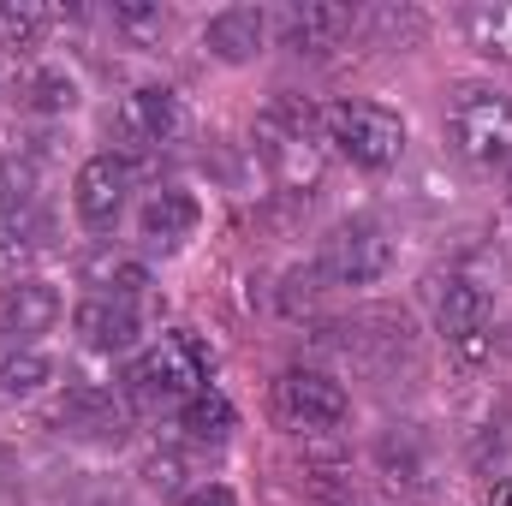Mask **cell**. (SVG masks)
<instances>
[{"mask_svg":"<svg viewBox=\"0 0 512 506\" xmlns=\"http://www.w3.org/2000/svg\"><path fill=\"white\" fill-rule=\"evenodd\" d=\"M36 161L30 155H0V221H18V215H36Z\"/></svg>","mask_w":512,"mask_h":506,"instance_id":"22","label":"cell"},{"mask_svg":"<svg viewBox=\"0 0 512 506\" xmlns=\"http://www.w3.org/2000/svg\"><path fill=\"white\" fill-rule=\"evenodd\" d=\"M54 322H60V292H54L48 280L18 274V280L0 292V334H6L12 346H24V340L48 334Z\"/></svg>","mask_w":512,"mask_h":506,"instance_id":"13","label":"cell"},{"mask_svg":"<svg viewBox=\"0 0 512 506\" xmlns=\"http://www.w3.org/2000/svg\"><path fill=\"white\" fill-rule=\"evenodd\" d=\"M352 30H358V12L340 6V0H298V6L280 12V42H286L292 54H328V48H340Z\"/></svg>","mask_w":512,"mask_h":506,"instance_id":"12","label":"cell"},{"mask_svg":"<svg viewBox=\"0 0 512 506\" xmlns=\"http://www.w3.org/2000/svg\"><path fill=\"white\" fill-rule=\"evenodd\" d=\"M322 126H328V143L364 173H382L405 155V120L382 102H334Z\"/></svg>","mask_w":512,"mask_h":506,"instance_id":"4","label":"cell"},{"mask_svg":"<svg viewBox=\"0 0 512 506\" xmlns=\"http://www.w3.org/2000/svg\"><path fill=\"white\" fill-rule=\"evenodd\" d=\"M334 334H346L340 352L364 370H393L399 358H411V316L405 310H358Z\"/></svg>","mask_w":512,"mask_h":506,"instance_id":"7","label":"cell"},{"mask_svg":"<svg viewBox=\"0 0 512 506\" xmlns=\"http://www.w3.org/2000/svg\"><path fill=\"white\" fill-rule=\"evenodd\" d=\"M459 30L477 54L512 66V0H477V6H459Z\"/></svg>","mask_w":512,"mask_h":506,"instance_id":"19","label":"cell"},{"mask_svg":"<svg viewBox=\"0 0 512 506\" xmlns=\"http://www.w3.org/2000/svg\"><path fill=\"white\" fill-rule=\"evenodd\" d=\"M12 108L42 114V120L72 114V108H78V84H72V72H66V66H30V72L12 84Z\"/></svg>","mask_w":512,"mask_h":506,"instance_id":"18","label":"cell"},{"mask_svg":"<svg viewBox=\"0 0 512 506\" xmlns=\"http://www.w3.org/2000/svg\"><path fill=\"white\" fill-rule=\"evenodd\" d=\"M126 191H131V167L120 155H90L78 167V185H72V209L90 233H114L120 209H126Z\"/></svg>","mask_w":512,"mask_h":506,"instance_id":"10","label":"cell"},{"mask_svg":"<svg viewBox=\"0 0 512 506\" xmlns=\"http://www.w3.org/2000/svg\"><path fill=\"white\" fill-rule=\"evenodd\" d=\"M179 506H239V501H233V489H227V483H209V489H191Z\"/></svg>","mask_w":512,"mask_h":506,"instance_id":"28","label":"cell"},{"mask_svg":"<svg viewBox=\"0 0 512 506\" xmlns=\"http://www.w3.org/2000/svg\"><path fill=\"white\" fill-rule=\"evenodd\" d=\"M131 399L143 405H173V399H191L209 387V352L197 334H161L137 364L126 370Z\"/></svg>","mask_w":512,"mask_h":506,"instance_id":"3","label":"cell"},{"mask_svg":"<svg viewBox=\"0 0 512 506\" xmlns=\"http://www.w3.org/2000/svg\"><path fill=\"white\" fill-rule=\"evenodd\" d=\"M72 328L90 352L114 358V352H131V340H137V310H131V298H84L72 310Z\"/></svg>","mask_w":512,"mask_h":506,"instance_id":"15","label":"cell"},{"mask_svg":"<svg viewBox=\"0 0 512 506\" xmlns=\"http://www.w3.org/2000/svg\"><path fill=\"white\" fill-rule=\"evenodd\" d=\"M197 221H203V209H197L191 191H155V197L143 203V215H137V233H143L149 245H161V251H179V245L197 233Z\"/></svg>","mask_w":512,"mask_h":506,"instance_id":"16","label":"cell"},{"mask_svg":"<svg viewBox=\"0 0 512 506\" xmlns=\"http://www.w3.org/2000/svg\"><path fill=\"white\" fill-rule=\"evenodd\" d=\"M78 280L90 286V298H137L149 286V268L137 256L114 251V245H96V251L78 256Z\"/></svg>","mask_w":512,"mask_h":506,"instance_id":"17","label":"cell"},{"mask_svg":"<svg viewBox=\"0 0 512 506\" xmlns=\"http://www.w3.org/2000/svg\"><path fill=\"white\" fill-rule=\"evenodd\" d=\"M0 489H6V483H0Z\"/></svg>","mask_w":512,"mask_h":506,"instance_id":"29","label":"cell"},{"mask_svg":"<svg viewBox=\"0 0 512 506\" xmlns=\"http://www.w3.org/2000/svg\"><path fill=\"white\" fill-rule=\"evenodd\" d=\"M179 131H185V108H179V96L167 84H137L120 102V114H114V137L131 143V149H161Z\"/></svg>","mask_w":512,"mask_h":506,"instance_id":"8","label":"cell"},{"mask_svg":"<svg viewBox=\"0 0 512 506\" xmlns=\"http://www.w3.org/2000/svg\"><path fill=\"white\" fill-rule=\"evenodd\" d=\"M447 143L465 167L477 173H501L512 167V102L501 90H483V84H465L447 108Z\"/></svg>","mask_w":512,"mask_h":506,"instance_id":"1","label":"cell"},{"mask_svg":"<svg viewBox=\"0 0 512 506\" xmlns=\"http://www.w3.org/2000/svg\"><path fill=\"white\" fill-rule=\"evenodd\" d=\"M262 42H268V12H262V6H227V12H215V18L203 24V48H209L221 66L256 60Z\"/></svg>","mask_w":512,"mask_h":506,"instance_id":"14","label":"cell"},{"mask_svg":"<svg viewBox=\"0 0 512 506\" xmlns=\"http://www.w3.org/2000/svg\"><path fill=\"white\" fill-rule=\"evenodd\" d=\"M489 316H495V304H489V292L471 280V274H447L441 280V292H435V322H441V334L459 346V352H483L489 340Z\"/></svg>","mask_w":512,"mask_h":506,"instance_id":"11","label":"cell"},{"mask_svg":"<svg viewBox=\"0 0 512 506\" xmlns=\"http://www.w3.org/2000/svg\"><path fill=\"white\" fill-rule=\"evenodd\" d=\"M114 24H120V30H131V36H155V30H161V24H167V12H161V6H114Z\"/></svg>","mask_w":512,"mask_h":506,"instance_id":"27","label":"cell"},{"mask_svg":"<svg viewBox=\"0 0 512 506\" xmlns=\"http://www.w3.org/2000/svg\"><path fill=\"white\" fill-rule=\"evenodd\" d=\"M393 256H399V245H393V233H387L382 221L352 215V221H340L322 239L316 274L334 280V286H370V280H382L387 268H393Z\"/></svg>","mask_w":512,"mask_h":506,"instance_id":"5","label":"cell"},{"mask_svg":"<svg viewBox=\"0 0 512 506\" xmlns=\"http://www.w3.org/2000/svg\"><path fill=\"white\" fill-rule=\"evenodd\" d=\"M48 24H54V12H48V6H0V42H6L12 54L42 48Z\"/></svg>","mask_w":512,"mask_h":506,"instance_id":"24","label":"cell"},{"mask_svg":"<svg viewBox=\"0 0 512 506\" xmlns=\"http://www.w3.org/2000/svg\"><path fill=\"white\" fill-rule=\"evenodd\" d=\"M143 477H149L155 495H179V489H185V459H179V453H149Z\"/></svg>","mask_w":512,"mask_h":506,"instance_id":"26","label":"cell"},{"mask_svg":"<svg viewBox=\"0 0 512 506\" xmlns=\"http://www.w3.org/2000/svg\"><path fill=\"white\" fill-rule=\"evenodd\" d=\"M256 155L268 167L274 185L304 191L322 179V143H316V114L298 96H280L262 120H256Z\"/></svg>","mask_w":512,"mask_h":506,"instance_id":"2","label":"cell"},{"mask_svg":"<svg viewBox=\"0 0 512 506\" xmlns=\"http://www.w3.org/2000/svg\"><path fill=\"white\" fill-rule=\"evenodd\" d=\"M36 233H42V221H36V215H18V221H0V274H12L18 262H30V251L42 245Z\"/></svg>","mask_w":512,"mask_h":506,"instance_id":"25","label":"cell"},{"mask_svg":"<svg viewBox=\"0 0 512 506\" xmlns=\"http://www.w3.org/2000/svg\"><path fill=\"white\" fill-rule=\"evenodd\" d=\"M274 417L292 429V435H328L352 417V399L346 387L322 370H286L274 381Z\"/></svg>","mask_w":512,"mask_h":506,"instance_id":"6","label":"cell"},{"mask_svg":"<svg viewBox=\"0 0 512 506\" xmlns=\"http://www.w3.org/2000/svg\"><path fill=\"white\" fill-rule=\"evenodd\" d=\"M376 459H382V471L393 483H405V489H429V447H423V435L417 429H387L382 447H376Z\"/></svg>","mask_w":512,"mask_h":506,"instance_id":"21","label":"cell"},{"mask_svg":"<svg viewBox=\"0 0 512 506\" xmlns=\"http://www.w3.org/2000/svg\"><path fill=\"white\" fill-rule=\"evenodd\" d=\"M48 381H54V364H48L42 352H6V358H0V405L36 399Z\"/></svg>","mask_w":512,"mask_h":506,"instance_id":"23","label":"cell"},{"mask_svg":"<svg viewBox=\"0 0 512 506\" xmlns=\"http://www.w3.org/2000/svg\"><path fill=\"white\" fill-rule=\"evenodd\" d=\"M54 423H60V435L90 441V447H120V441H126V405H120L108 387H96V381L66 387Z\"/></svg>","mask_w":512,"mask_h":506,"instance_id":"9","label":"cell"},{"mask_svg":"<svg viewBox=\"0 0 512 506\" xmlns=\"http://www.w3.org/2000/svg\"><path fill=\"white\" fill-rule=\"evenodd\" d=\"M179 429H185L191 441L221 447V441L239 429V411H233V399H227L221 387H203V393H191V399L179 405Z\"/></svg>","mask_w":512,"mask_h":506,"instance_id":"20","label":"cell"}]
</instances>
